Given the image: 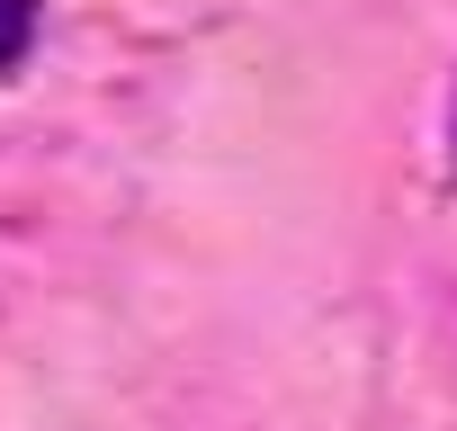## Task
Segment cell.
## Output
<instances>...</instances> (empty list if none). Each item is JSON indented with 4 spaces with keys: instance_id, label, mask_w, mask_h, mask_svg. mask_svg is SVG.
Wrapping results in <instances>:
<instances>
[{
    "instance_id": "7a4b0ae2",
    "label": "cell",
    "mask_w": 457,
    "mask_h": 431,
    "mask_svg": "<svg viewBox=\"0 0 457 431\" xmlns=\"http://www.w3.org/2000/svg\"><path fill=\"white\" fill-rule=\"evenodd\" d=\"M448 135H457V99H448Z\"/></svg>"
},
{
    "instance_id": "6da1fadb",
    "label": "cell",
    "mask_w": 457,
    "mask_h": 431,
    "mask_svg": "<svg viewBox=\"0 0 457 431\" xmlns=\"http://www.w3.org/2000/svg\"><path fill=\"white\" fill-rule=\"evenodd\" d=\"M28 37H37V0H0V72L28 63Z\"/></svg>"
}]
</instances>
